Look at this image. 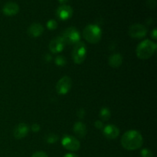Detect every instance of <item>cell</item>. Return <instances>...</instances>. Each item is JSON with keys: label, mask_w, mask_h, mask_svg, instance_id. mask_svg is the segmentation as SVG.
<instances>
[{"label": "cell", "mask_w": 157, "mask_h": 157, "mask_svg": "<svg viewBox=\"0 0 157 157\" xmlns=\"http://www.w3.org/2000/svg\"><path fill=\"white\" fill-rule=\"evenodd\" d=\"M64 45H65V43L63 41L62 38L61 36H58L51 41L49 44V49L52 53L58 54L62 52Z\"/></svg>", "instance_id": "obj_10"}, {"label": "cell", "mask_w": 157, "mask_h": 157, "mask_svg": "<svg viewBox=\"0 0 157 157\" xmlns=\"http://www.w3.org/2000/svg\"><path fill=\"white\" fill-rule=\"evenodd\" d=\"M72 59L76 64H81L85 60L87 55V48L86 45L83 42H78L75 44L72 50Z\"/></svg>", "instance_id": "obj_5"}, {"label": "cell", "mask_w": 157, "mask_h": 157, "mask_svg": "<svg viewBox=\"0 0 157 157\" xmlns=\"http://www.w3.org/2000/svg\"><path fill=\"white\" fill-rule=\"evenodd\" d=\"M55 64L58 66H64V64H66L67 61H66V58L64 57L61 56V55H59V56L55 58Z\"/></svg>", "instance_id": "obj_18"}, {"label": "cell", "mask_w": 157, "mask_h": 157, "mask_svg": "<svg viewBox=\"0 0 157 157\" xmlns=\"http://www.w3.org/2000/svg\"><path fill=\"white\" fill-rule=\"evenodd\" d=\"M78 117H79L80 118H83V117H84V115H85V112H84V110H83V109H81V110H78Z\"/></svg>", "instance_id": "obj_25"}, {"label": "cell", "mask_w": 157, "mask_h": 157, "mask_svg": "<svg viewBox=\"0 0 157 157\" xmlns=\"http://www.w3.org/2000/svg\"><path fill=\"white\" fill-rule=\"evenodd\" d=\"M109 65L113 68H118L123 63V57L121 54H113L109 58Z\"/></svg>", "instance_id": "obj_15"}, {"label": "cell", "mask_w": 157, "mask_h": 157, "mask_svg": "<svg viewBox=\"0 0 157 157\" xmlns=\"http://www.w3.org/2000/svg\"><path fill=\"white\" fill-rule=\"evenodd\" d=\"M29 131V128L25 124H19L15 127L13 131V135L15 139H22L27 136Z\"/></svg>", "instance_id": "obj_13"}, {"label": "cell", "mask_w": 157, "mask_h": 157, "mask_svg": "<svg viewBox=\"0 0 157 157\" xmlns=\"http://www.w3.org/2000/svg\"><path fill=\"white\" fill-rule=\"evenodd\" d=\"M156 44L150 40H145L138 44L136 55L140 59L146 60L151 58L156 50Z\"/></svg>", "instance_id": "obj_2"}, {"label": "cell", "mask_w": 157, "mask_h": 157, "mask_svg": "<svg viewBox=\"0 0 157 157\" xmlns=\"http://www.w3.org/2000/svg\"><path fill=\"white\" fill-rule=\"evenodd\" d=\"M64 157H78V156L74 154V153H67V154L64 155Z\"/></svg>", "instance_id": "obj_27"}, {"label": "cell", "mask_w": 157, "mask_h": 157, "mask_svg": "<svg viewBox=\"0 0 157 157\" xmlns=\"http://www.w3.org/2000/svg\"><path fill=\"white\" fill-rule=\"evenodd\" d=\"M19 11V6L17 3L13 2H9L6 3L3 6L2 12L7 16H12V15H16Z\"/></svg>", "instance_id": "obj_12"}, {"label": "cell", "mask_w": 157, "mask_h": 157, "mask_svg": "<svg viewBox=\"0 0 157 157\" xmlns=\"http://www.w3.org/2000/svg\"><path fill=\"white\" fill-rule=\"evenodd\" d=\"M58 1H59L61 3V4H63V3H65V2H67L68 1V0H58Z\"/></svg>", "instance_id": "obj_28"}, {"label": "cell", "mask_w": 157, "mask_h": 157, "mask_svg": "<svg viewBox=\"0 0 157 157\" xmlns=\"http://www.w3.org/2000/svg\"><path fill=\"white\" fill-rule=\"evenodd\" d=\"M74 133L78 136V137L83 138L87 134V127L85 124H84L81 122H77L74 125L73 127Z\"/></svg>", "instance_id": "obj_16"}, {"label": "cell", "mask_w": 157, "mask_h": 157, "mask_svg": "<svg viewBox=\"0 0 157 157\" xmlns=\"http://www.w3.org/2000/svg\"><path fill=\"white\" fill-rule=\"evenodd\" d=\"M147 29L144 25L140 24H134L129 29V35L131 38L140 39L147 35Z\"/></svg>", "instance_id": "obj_7"}, {"label": "cell", "mask_w": 157, "mask_h": 157, "mask_svg": "<svg viewBox=\"0 0 157 157\" xmlns=\"http://www.w3.org/2000/svg\"><path fill=\"white\" fill-rule=\"evenodd\" d=\"M61 144L63 147L70 151H77L80 149V142L75 137L66 135L62 138Z\"/></svg>", "instance_id": "obj_8"}, {"label": "cell", "mask_w": 157, "mask_h": 157, "mask_svg": "<svg viewBox=\"0 0 157 157\" xmlns=\"http://www.w3.org/2000/svg\"><path fill=\"white\" fill-rule=\"evenodd\" d=\"M44 32V28L39 23H33L28 29V33L31 37L37 38L42 35Z\"/></svg>", "instance_id": "obj_14"}, {"label": "cell", "mask_w": 157, "mask_h": 157, "mask_svg": "<svg viewBox=\"0 0 157 157\" xmlns=\"http://www.w3.org/2000/svg\"><path fill=\"white\" fill-rule=\"evenodd\" d=\"M141 156L142 157H153V154L148 149H144L141 150Z\"/></svg>", "instance_id": "obj_20"}, {"label": "cell", "mask_w": 157, "mask_h": 157, "mask_svg": "<svg viewBox=\"0 0 157 157\" xmlns=\"http://www.w3.org/2000/svg\"><path fill=\"white\" fill-rule=\"evenodd\" d=\"M144 144L142 135L136 130H129L123 135L121 145L127 150H136L140 148Z\"/></svg>", "instance_id": "obj_1"}, {"label": "cell", "mask_w": 157, "mask_h": 157, "mask_svg": "<svg viewBox=\"0 0 157 157\" xmlns=\"http://www.w3.org/2000/svg\"><path fill=\"white\" fill-rule=\"evenodd\" d=\"M110 115H111V113H110V110L107 107H103L100 111V117L104 121H108L110 117Z\"/></svg>", "instance_id": "obj_17"}, {"label": "cell", "mask_w": 157, "mask_h": 157, "mask_svg": "<svg viewBox=\"0 0 157 157\" xmlns=\"http://www.w3.org/2000/svg\"><path fill=\"white\" fill-rule=\"evenodd\" d=\"M151 36H152V38H153V39H156L157 38V34H156V29H154L153 30V32H151Z\"/></svg>", "instance_id": "obj_26"}, {"label": "cell", "mask_w": 157, "mask_h": 157, "mask_svg": "<svg viewBox=\"0 0 157 157\" xmlns=\"http://www.w3.org/2000/svg\"><path fill=\"white\" fill-rule=\"evenodd\" d=\"M72 86V81L70 77L64 76L58 81L56 84V90L59 94H66L71 90Z\"/></svg>", "instance_id": "obj_6"}, {"label": "cell", "mask_w": 157, "mask_h": 157, "mask_svg": "<svg viewBox=\"0 0 157 157\" xmlns=\"http://www.w3.org/2000/svg\"><path fill=\"white\" fill-rule=\"evenodd\" d=\"M32 130L34 132H38L40 130V126L38 124H35L32 126Z\"/></svg>", "instance_id": "obj_24"}, {"label": "cell", "mask_w": 157, "mask_h": 157, "mask_svg": "<svg viewBox=\"0 0 157 157\" xmlns=\"http://www.w3.org/2000/svg\"><path fill=\"white\" fill-rule=\"evenodd\" d=\"M46 25H47V27L49 30H55L58 28V22L53 19L49 20Z\"/></svg>", "instance_id": "obj_19"}, {"label": "cell", "mask_w": 157, "mask_h": 157, "mask_svg": "<svg viewBox=\"0 0 157 157\" xmlns=\"http://www.w3.org/2000/svg\"><path fill=\"white\" fill-rule=\"evenodd\" d=\"M103 133L106 138L109 140H113L118 137L120 134V130L117 127L110 124L103 128Z\"/></svg>", "instance_id": "obj_11"}, {"label": "cell", "mask_w": 157, "mask_h": 157, "mask_svg": "<svg viewBox=\"0 0 157 157\" xmlns=\"http://www.w3.org/2000/svg\"><path fill=\"white\" fill-rule=\"evenodd\" d=\"M58 140V136L55 134H53V133H51L48 136H47V142L49 143V144H54L56 141Z\"/></svg>", "instance_id": "obj_21"}, {"label": "cell", "mask_w": 157, "mask_h": 157, "mask_svg": "<svg viewBox=\"0 0 157 157\" xmlns=\"http://www.w3.org/2000/svg\"><path fill=\"white\" fill-rule=\"evenodd\" d=\"M63 41L65 44H75L80 41V33L75 27H69L63 32L61 35Z\"/></svg>", "instance_id": "obj_4"}, {"label": "cell", "mask_w": 157, "mask_h": 157, "mask_svg": "<svg viewBox=\"0 0 157 157\" xmlns=\"http://www.w3.org/2000/svg\"><path fill=\"white\" fill-rule=\"evenodd\" d=\"M94 125H95V127H96L98 129H99V130L104 128V124H103V123L100 121H96L94 124Z\"/></svg>", "instance_id": "obj_23"}, {"label": "cell", "mask_w": 157, "mask_h": 157, "mask_svg": "<svg viewBox=\"0 0 157 157\" xmlns=\"http://www.w3.org/2000/svg\"><path fill=\"white\" fill-rule=\"evenodd\" d=\"M83 35L86 41L91 44H96L99 42L102 36V32L101 28L96 25H88L84 28L83 31Z\"/></svg>", "instance_id": "obj_3"}, {"label": "cell", "mask_w": 157, "mask_h": 157, "mask_svg": "<svg viewBox=\"0 0 157 157\" xmlns=\"http://www.w3.org/2000/svg\"><path fill=\"white\" fill-rule=\"evenodd\" d=\"M57 16L60 18L61 20L65 21V20L69 19L71 18L72 15H73V9L70 6L67 5H62V6H59L57 9Z\"/></svg>", "instance_id": "obj_9"}, {"label": "cell", "mask_w": 157, "mask_h": 157, "mask_svg": "<svg viewBox=\"0 0 157 157\" xmlns=\"http://www.w3.org/2000/svg\"><path fill=\"white\" fill-rule=\"evenodd\" d=\"M32 157H48V155L43 151H38L34 153Z\"/></svg>", "instance_id": "obj_22"}]
</instances>
